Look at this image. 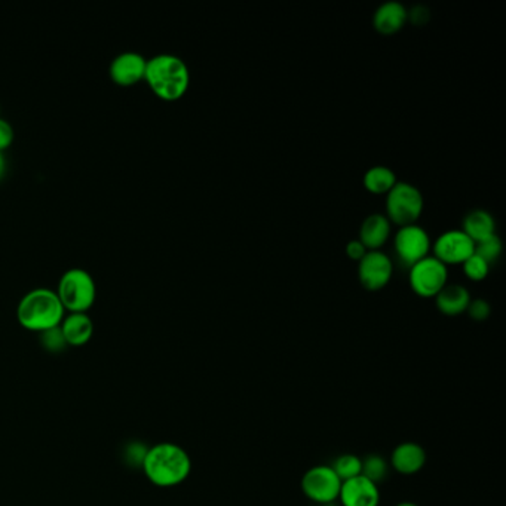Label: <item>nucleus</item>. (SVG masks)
Returning <instances> with one entry per match:
<instances>
[{
    "mask_svg": "<svg viewBox=\"0 0 506 506\" xmlns=\"http://www.w3.org/2000/svg\"><path fill=\"white\" fill-rule=\"evenodd\" d=\"M429 248H431L429 235L418 225L402 226L393 239V250L397 253L398 259L401 260L402 264L410 268L428 257Z\"/></svg>",
    "mask_w": 506,
    "mask_h": 506,
    "instance_id": "8",
    "label": "nucleus"
},
{
    "mask_svg": "<svg viewBox=\"0 0 506 506\" xmlns=\"http://www.w3.org/2000/svg\"><path fill=\"white\" fill-rule=\"evenodd\" d=\"M147 60L134 51H125L116 55L110 63V78L121 87H131L144 79Z\"/></svg>",
    "mask_w": 506,
    "mask_h": 506,
    "instance_id": "11",
    "label": "nucleus"
},
{
    "mask_svg": "<svg viewBox=\"0 0 506 506\" xmlns=\"http://www.w3.org/2000/svg\"><path fill=\"white\" fill-rule=\"evenodd\" d=\"M64 309L87 312L97 298L96 281L85 269H69L61 275L57 290Z\"/></svg>",
    "mask_w": 506,
    "mask_h": 506,
    "instance_id": "4",
    "label": "nucleus"
},
{
    "mask_svg": "<svg viewBox=\"0 0 506 506\" xmlns=\"http://www.w3.org/2000/svg\"><path fill=\"white\" fill-rule=\"evenodd\" d=\"M39 336H41V344L45 351L63 352L69 346L60 326L42 331V333H39Z\"/></svg>",
    "mask_w": 506,
    "mask_h": 506,
    "instance_id": "24",
    "label": "nucleus"
},
{
    "mask_svg": "<svg viewBox=\"0 0 506 506\" xmlns=\"http://www.w3.org/2000/svg\"><path fill=\"white\" fill-rule=\"evenodd\" d=\"M6 172V160H5L4 152H0V180L4 179Z\"/></svg>",
    "mask_w": 506,
    "mask_h": 506,
    "instance_id": "29",
    "label": "nucleus"
},
{
    "mask_svg": "<svg viewBox=\"0 0 506 506\" xmlns=\"http://www.w3.org/2000/svg\"><path fill=\"white\" fill-rule=\"evenodd\" d=\"M407 20L409 13L404 5L400 2H386L374 13L373 24L379 33L391 36L400 32L406 25Z\"/></svg>",
    "mask_w": 506,
    "mask_h": 506,
    "instance_id": "14",
    "label": "nucleus"
},
{
    "mask_svg": "<svg viewBox=\"0 0 506 506\" xmlns=\"http://www.w3.org/2000/svg\"><path fill=\"white\" fill-rule=\"evenodd\" d=\"M395 506H419L418 503H414V502H400L397 503V505Z\"/></svg>",
    "mask_w": 506,
    "mask_h": 506,
    "instance_id": "30",
    "label": "nucleus"
},
{
    "mask_svg": "<svg viewBox=\"0 0 506 506\" xmlns=\"http://www.w3.org/2000/svg\"><path fill=\"white\" fill-rule=\"evenodd\" d=\"M330 466L335 471L336 475L340 478V482L344 483L361 475L363 459L356 455H352V453H345V455H340L335 460V464L330 465Z\"/></svg>",
    "mask_w": 506,
    "mask_h": 506,
    "instance_id": "21",
    "label": "nucleus"
},
{
    "mask_svg": "<svg viewBox=\"0 0 506 506\" xmlns=\"http://www.w3.org/2000/svg\"><path fill=\"white\" fill-rule=\"evenodd\" d=\"M144 79L160 98L176 101L188 91L190 73L180 57L160 54L147 60Z\"/></svg>",
    "mask_w": 506,
    "mask_h": 506,
    "instance_id": "2",
    "label": "nucleus"
},
{
    "mask_svg": "<svg viewBox=\"0 0 506 506\" xmlns=\"http://www.w3.org/2000/svg\"><path fill=\"white\" fill-rule=\"evenodd\" d=\"M388 220L400 226H410L420 217L423 211V197L413 184L397 183L391 189L386 199Z\"/></svg>",
    "mask_w": 506,
    "mask_h": 506,
    "instance_id": "5",
    "label": "nucleus"
},
{
    "mask_svg": "<svg viewBox=\"0 0 506 506\" xmlns=\"http://www.w3.org/2000/svg\"><path fill=\"white\" fill-rule=\"evenodd\" d=\"M142 469L152 484L171 489L188 480L192 473V459L179 444L158 443L147 448Z\"/></svg>",
    "mask_w": 506,
    "mask_h": 506,
    "instance_id": "1",
    "label": "nucleus"
},
{
    "mask_svg": "<svg viewBox=\"0 0 506 506\" xmlns=\"http://www.w3.org/2000/svg\"><path fill=\"white\" fill-rule=\"evenodd\" d=\"M427 450L413 441L398 444L390 457V466L401 475H414L420 473L427 465Z\"/></svg>",
    "mask_w": 506,
    "mask_h": 506,
    "instance_id": "13",
    "label": "nucleus"
},
{
    "mask_svg": "<svg viewBox=\"0 0 506 506\" xmlns=\"http://www.w3.org/2000/svg\"><path fill=\"white\" fill-rule=\"evenodd\" d=\"M346 254L349 259L360 262L367 254V248L361 244L360 239L358 241H351V243L347 244Z\"/></svg>",
    "mask_w": 506,
    "mask_h": 506,
    "instance_id": "27",
    "label": "nucleus"
},
{
    "mask_svg": "<svg viewBox=\"0 0 506 506\" xmlns=\"http://www.w3.org/2000/svg\"><path fill=\"white\" fill-rule=\"evenodd\" d=\"M490 264L480 255L474 253L468 260L464 262V272L471 281H483L489 275Z\"/></svg>",
    "mask_w": 506,
    "mask_h": 506,
    "instance_id": "23",
    "label": "nucleus"
},
{
    "mask_svg": "<svg viewBox=\"0 0 506 506\" xmlns=\"http://www.w3.org/2000/svg\"><path fill=\"white\" fill-rule=\"evenodd\" d=\"M397 184V177L388 167H373L365 172L364 186L368 192L374 195H385Z\"/></svg>",
    "mask_w": 506,
    "mask_h": 506,
    "instance_id": "19",
    "label": "nucleus"
},
{
    "mask_svg": "<svg viewBox=\"0 0 506 506\" xmlns=\"http://www.w3.org/2000/svg\"><path fill=\"white\" fill-rule=\"evenodd\" d=\"M339 501L342 506H379L381 503L379 485L363 475L351 478L342 483Z\"/></svg>",
    "mask_w": 506,
    "mask_h": 506,
    "instance_id": "12",
    "label": "nucleus"
},
{
    "mask_svg": "<svg viewBox=\"0 0 506 506\" xmlns=\"http://www.w3.org/2000/svg\"><path fill=\"white\" fill-rule=\"evenodd\" d=\"M494 218L492 214L484 209H475L465 217L464 232L473 239L474 244L480 243L483 239L489 238L494 235Z\"/></svg>",
    "mask_w": 506,
    "mask_h": 506,
    "instance_id": "18",
    "label": "nucleus"
},
{
    "mask_svg": "<svg viewBox=\"0 0 506 506\" xmlns=\"http://www.w3.org/2000/svg\"><path fill=\"white\" fill-rule=\"evenodd\" d=\"M437 308L439 312L447 317H456V315L464 314L468 309L471 296L468 290L464 285L452 284L446 285L441 291L436 296Z\"/></svg>",
    "mask_w": 506,
    "mask_h": 506,
    "instance_id": "17",
    "label": "nucleus"
},
{
    "mask_svg": "<svg viewBox=\"0 0 506 506\" xmlns=\"http://www.w3.org/2000/svg\"><path fill=\"white\" fill-rule=\"evenodd\" d=\"M300 487L310 502L317 505H328L339 499L342 482L330 465H317L303 474Z\"/></svg>",
    "mask_w": 506,
    "mask_h": 506,
    "instance_id": "6",
    "label": "nucleus"
},
{
    "mask_svg": "<svg viewBox=\"0 0 506 506\" xmlns=\"http://www.w3.org/2000/svg\"><path fill=\"white\" fill-rule=\"evenodd\" d=\"M393 266L390 257L382 252H368L358 264V278L368 291H379L390 284Z\"/></svg>",
    "mask_w": 506,
    "mask_h": 506,
    "instance_id": "9",
    "label": "nucleus"
},
{
    "mask_svg": "<svg viewBox=\"0 0 506 506\" xmlns=\"http://www.w3.org/2000/svg\"><path fill=\"white\" fill-rule=\"evenodd\" d=\"M436 259L446 264H464L475 252V244L464 230H448L437 239Z\"/></svg>",
    "mask_w": 506,
    "mask_h": 506,
    "instance_id": "10",
    "label": "nucleus"
},
{
    "mask_svg": "<svg viewBox=\"0 0 506 506\" xmlns=\"http://www.w3.org/2000/svg\"><path fill=\"white\" fill-rule=\"evenodd\" d=\"M388 473H390V464L382 455L372 453L363 459L361 475L368 478L374 484L379 485V483L383 482L388 477Z\"/></svg>",
    "mask_w": 506,
    "mask_h": 506,
    "instance_id": "20",
    "label": "nucleus"
},
{
    "mask_svg": "<svg viewBox=\"0 0 506 506\" xmlns=\"http://www.w3.org/2000/svg\"><path fill=\"white\" fill-rule=\"evenodd\" d=\"M448 271L436 257H425L410 269V285L420 298H436L447 285Z\"/></svg>",
    "mask_w": 506,
    "mask_h": 506,
    "instance_id": "7",
    "label": "nucleus"
},
{
    "mask_svg": "<svg viewBox=\"0 0 506 506\" xmlns=\"http://www.w3.org/2000/svg\"><path fill=\"white\" fill-rule=\"evenodd\" d=\"M390 235L391 222L383 214H372L361 225V244L372 252H377L379 248L383 247Z\"/></svg>",
    "mask_w": 506,
    "mask_h": 506,
    "instance_id": "16",
    "label": "nucleus"
},
{
    "mask_svg": "<svg viewBox=\"0 0 506 506\" xmlns=\"http://www.w3.org/2000/svg\"><path fill=\"white\" fill-rule=\"evenodd\" d=\"M409 17H410L411 22L414 23L416 25H425L429 20V13H428L427 8H423V6H416V8L409 14Z\"/></svg>",
    "mask_w": 506,
    "mask_h": 506,
    "instance_id": "28",
    "label": "nucleus"
},
{
    "mask_svg": "<svg viewBox=\"0 0 506 506\" xmlns=\"http://www.w3.org/2000/svg\"><path fill=\"white\" fill-rule=\"evenodd\" d=\"M64 306L57 291L39 287L25 294L17 308L18 322L36 333L59 327L64 318Z\"/></svg>",
    "mask_w": 506,
    "mask_h": 506,
    "instance_id": "3",
    "label": "nucleus"
},
{
    "mask_svg": "<svg viewBox=\"0 0 506 506\" xmlns=\"http://www.w3.org/2000/svg\"><path fill=\"white\" fill-rule=\"evenodd\" d=\"M474 253L480 255L487 263H494L499 259V255L502 254V243H501L498 235H492L489 238L483 239L480 243L475 244V252Z\"/></svg>",
    "mask_w": 506,
    "mask_h": 506,
    "instance_id": "22",
    "label": "nucleus"
},
{
    "mask_svg": "<svg viewBox=\"0 0 506 506\" xmlns=\"http://www.w3.org/2000/svg\"><path fill=\"white\" fill-rule=\"evenodd\" d=\"M60 327L69 346H84L94 335V322L87 312H70Z\"/></svg>",
    "mask_w": 506,
    "mask_h": 506,
    "instance_id": "15",
    "label": "nucleus"
},
{
    "mask_svg": "<svg viewBox=\"0 0 506 506\" xmlns=\"http://www.w3.org/2000/svg\"><path fill=\"white\" fill-rule=\"evenodd\" d=\"M469 317L474 319V321L483 322L490 317V305L487 301L483 300V299H477V300L469 301L468 309Z\"/></svg>",
    "mask_w": 506,
    "mask_h": 506,
    "instance_id": "25",
    "label": "nucleus"
},
{
    "mask_svg": "<svg viewBox=\"0 0 506 506\" xmlns=\"http://www.w3.org/2000/svg\"><path fill=\"white\" fill-rule=\"evenodd\" d=\"M14 142V128L8 121L0 117V152L8 149Z\"/></svg>",
    "mask_w": 506,
    "mask_h": 506,
    "instance_id": "26",
    "label": "nucleus"
}]
</instances>
